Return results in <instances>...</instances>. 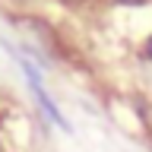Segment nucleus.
I'll return each instance as SVG.
<instances>
[{"label":"nucleus","instance_id":"obj_1","mask_svg":"<svg viewBox=\"0 0 152 152\" xmlns=\"http://www.w3.org/2000/svg\"><path fill=\"white\" fill-rule=\"evenodd\" d=\"M136 54H140V60L152 64V35H146V38L140 41V51H136Z\"/></svg>","mask_w":152,"mask_h":152},{"label":"nucleus","instance_id":"obj_2","mask_svg":"<svg viewBox=\"0 0 152 152\" xmlns=\"http://www.w3.org/2000/svg\"><path fill=\"white\" fill-rule=\"evenodd\" d=\"M104 3H111V7H133V10H140V7H149L152 0H104Z\"/></svg>","mask_w":152,"mask_h":152},{"label":"nucleus","instance_id":"obj_3","mask_svg":"<svg viewBox=\"0 0 152 152\" xmlns=\"http://www.w3.org/2000/svg\"><path fill=\"white\" fill-rule=\"evenodd\" d=\"M10 7H16V10H28V7H35L38 0H7Z\"/></svg>","mask_w":152,"mask_h":152}]
</instances>
